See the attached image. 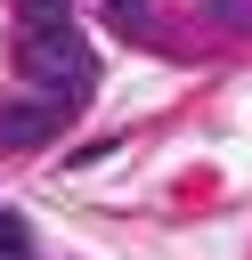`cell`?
Returning a JSON list of instances; mask_svg holds the SVG:
<instances>
[{
  "label": "cell",
  "instance_id": "1",
  "mask_svg": "<svg viewBox=\"0 0 252 260\" xmlns=\"http://www.w3.org/2000/svg\"><path fill=\"white\" fill-rule=\"evenodd\" d=\"M16 65L49 89V106H81L89 89H98V65H89V49L65 32V24H49V32H24L16 41Z\"/></svg>",
  "mask_w": 252,
  "mask_h": 260
},
{
  "label": "cell",
  "instance_id": "2",
  "mask_svg": "<svg viewBox=\"0 0 252 260\" xmlns=\"http://www.w3.org/2000/svg\"><path fill=\"white\" fill-rule=\"evenodd\" d=\"M49 138H57V106H49V98L0 106V146H49Z\"/></svg>",
  "mask_w": 252,
  "mask_h": 260
},
{
  "label": "cell",
  "instance_id": "3",
  "mask_svg": "<svg viewBox=\"0 0 252 260\" xmlns=\"http://www.w3.org/2000/svg\"><path fill=\"white\" fill-rule=\"evenodd\" d=\"M65 8H73V0H16L24 32H49V24H65Z\"/></svg>",
  "mask_w": 252,
  "mask_h": 260
},
{
  "label": "cell",
  "instance_id": "4",
  "mask_svg": "<svg viewBox=\"0 0 252 260\" xmlns=\"http://www.w3.org/2000/svg\"><path fill=\"white\" fill-rule=\"evenodd\" d=\"M0 260H33V236H24L16 211H0Z\"/></svg>",
  "mask_w": 252,
  "mask_h": 260
},
{
  "label": "cell",
  "instance_id": "5",
  "mask_svg": "<svg viewBox=\"0 0 252 260\" xmlns=\"http://www.w3.org/2000/svg\"><path fill=\"white\" fill-rule=\"evenodd\" d=\"M114 24H130V32H138V24H146V0H114Z\"/></svg>",
  "mask_w": 252,
  "mask_h": 260
}]
</instances>
